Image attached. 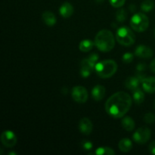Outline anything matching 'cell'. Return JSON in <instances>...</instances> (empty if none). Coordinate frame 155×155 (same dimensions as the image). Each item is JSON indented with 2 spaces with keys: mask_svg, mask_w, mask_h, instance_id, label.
Masks as SVG:
<instances>
[{
  "mask_svg": "<svg viewBox=\"0 0 155 155\" xmlns=\"http://www.w3.org/2000/svg\"><path fill=\"white\" fill-rule=\"evenodd\" d=\"M154 8V2L151 0H145L141 4V9L145 12H149Z\"/></svg>",
  "mask_w": 155,
  "mask_h": 155,
  "instance_id": "obj_23",
  "label": "cell"
},
{
  "mask_svg": "<svg viewBox=\"0 0 155 155\" xmlns=\"http://www.w3.org/2000/svg\"><path fill=\"white\" fill-rule=\"evenodd\" d=\"M154 34H155V30H154Z\"/></svg>",
  "mask_w": 155,
  "mask_h": 155,
  "instance_id": "obj_34",
  "label": "cell"
},
{
  "mask_svg": "<svg viewBox=\"0 0 155 155\" xmlns=\"http://www.w3.org/2000/svg\"><path fill=\"white\" fill-rule=\"evenodd\" d=\"M154 109H155V100H154Z\"/></svg>",
  "mask_w": 155,
  "mask_h": 155,
  "instance_id": "obj_33",
  "label": "cell"
},
{
  "mask_svg": "<svg viewBox=\"0 0 155 155\" xmlns=\"http://www.w3.org/2000/svg\"><path fill=\"white\" fill-rule=\"evenodd\" d=\"M121 125L124 130L128 132H131L135 128V121L131 117H124L121 120Z\"/></svg>",
  "mask_w": 155,
  "mask_h": 155,
  "instance_id": "obj_18",
  "label": "cell"
},
{
  "mask_svg": "<svg viewBox=\"0 0 155 155\" xmlns=\"http://www.w3.org/2000/svg\"><path fill=\"white\" fill-rule=\"evenodd\" d=\"M129 9L130 10V12H135L136 11V5L135 4H131L130 5V7H129Z\"/></svg>",
  "mask_w": 155,
  "mask_h": 155,
  "instance_id": "obj_31",
  "label": "cell"
},
{
  "mask_svg": "<svg viewBox=\"0 0 155 155\" xmlns=\"http://www.w3.org/2000/svg\"><path fill=\"white\" fill-rule=\"evenodd\" d=\"M133 101L136 104H140L145 100V93L143 91L140 89V88H137V89H134L133 91Z\"/></svg>",
  "mask_w": 155,
  "mask_h": 155,
  "instance_id": "obj_20",
  "label": "cell"
},
{
  "mask_svg": "<svg viewBox=\"0 0 155 155\" xmlns=\"http://www.w3.org/2000/svg\"><path fill=\"white\" fill-rule=\"evenodd\" d=\"M147 68L146 64L145 63H139L138 64V65L136 66V70L139 73H142L144 71H145Z\"/></svg>",
  "mask_w": 155,
  "mask_h": 155,
  "instance_id": "obj_28",
  "label": "cell"
},
{
  "mask_svg": "<svg viewBox=\"0 0 155 155\" xmlns=\"http://www.w3.org/2000/svg\"><path fill=\"white\" fill-rule=\"evenodd\" d=\"M135 55L141 58H150L153 56V50L145 45H139L135 50Z\"/></svg>",
  "mask_w": 155,
  "mask_h": 155,
  "instance_id": "obj_10",
  "label": "cell"
},
{
  "mask_svg": "<svg viewBox=\"0 0 155 155\" xmlns=\"http://www.w3.org/2000/svg\"><path fill=\"white\" fill-rule=\"evenodd\" d=\"M97 155H111L114 154L115 151L109 147H99L95 152Z\"/></svg>",
  "mask_w": 155,
  "mask_h": 155,
  "instance_id": "obj_21",
  "label": "cell"
},
{
  "mask_svg": "<svg viewBox=\"0 0 155 155\" xmlns=\"http://www.w3.org/2000/svg\"><path fill=\"white\" fill-rule=\"evenodd\" d=\"M110 5L114 8H121L125 4L126 0H109Z\"/></svg>",
  "mask_w": 155,
  "mask_h": 155,
  "instance_id": "obj_26",
  "label": "cell"
},
{
  "mask_svg": "<svg viewBox=\"0 0 155 155\" xmlns=\"http://www.w3.org/2000/svg\"><path fill=\"white\" fill-rule=\"evenodd\" d=\"M105 88L101 85H97L94 86L93 89H92V96L95 101H99L103 99L105 95Z\"/></svg>",
  "mask_w": 155,
  "mask_h": 155,
  "instance_id": "obj_14",
  "label": "cell"
},
{
  "mask_svg": "<svg viewBox=\"0 0 155 155\" xmlns=\"http://www.w3.org/2000/svg\"><path fill=\"white\" fill-rule=\"evenodd\" d=\"M98 54L95 53L91 54L87 58H84L80 62V75L83 78H87L92 74V71L95 70L96 62L98 60Z\"/></svg>",
  "mask_w": 155,
  "mask_h": 155,
  "instance_id": "obj_5",
  "label": "cell"
},
{
  "mask_svg": "<svg viewBox=\"0 0 155 155\" xmlns=\"http://www.w3.org/2000/svg\"><path fill=\"white\" fill-rule=\"evenodd\" d=\"M92 128H93L92 123L89 118L83 117L80 119V122H79V130H80V133L88 136L92 133Z\"/></svg>",
  "mask_w": 155,
  "mask_h": 155,
  "instance_id": "obj_11",
  "label": "cell"
},
{
  "mask_svg": "<svg viewBox=\"0 0 155 155\" xmlns=\"http://www.w3.org/2000/svg\"><path fill=\"white\" fill-rule=\"evenodd\" d=\"M148 149L151 154L155 155V141H153L150 143L149 146H148Z\"/></svg>",
  "mask_w": 155,
  "mask_h": 155,
  "instance_id": "obj_29",
  "label": "cell"
},
{
  "mask_svg": "<svg viewBox=\"0 0 155 155\" xmlns=\"http://www.w3.org/2000/svg\"><path fill=\"white\" fill-rule=\"evenodd\" d=\"M59 13L63 18H69L74 14V7L70 2H65L60 6Z\"/></svg>",
  "mask_w": 155,
  "mask_h": 155,
  "instance_id": "obj_13",
  "label": "cell"
},
{
  "mask_svg": "<svg viewBox=\"0 0 155 155\" xmlns=\"http://www.w3.org/2000/svg\"><path fill=\"white\" fill-rule=\"evenodd\" d=\"M81 145H82V147H83V149L86 150V151H89V150L92 149V147H93L92 142H90V141H88V140L83 141Z\"/></svg>",
  "mask_w": 155,
  "mask_h": 155,
  "instance_id": "obj_27",
  "label": "cell"
},
{
  "mask_svg": "<svg viewBox=\"0 0 155 155\" xmlns=\"http://www.w3.org/2000/svg\"><path fill=\"white\" fill-rule=\"evenodd\" d=\"M127 18V12L124 8H120L117 11L116 19L118 22L124 23Z\"/></svg>",
  "mask_w": 155,
  "mask_h": 155,
  "instance_id": "obj_22",
  "label": "cell"
},
{
  "mask_svg": "<svg viewBox=\"0 0 155 155\" xmlns=\"http://www.w3.org/2000/svg\"><path fill=\"white\" fill-rule=\"evenodd\" d=\"M95 45V42H92L90 39H83L79 44V48L83 52H88L91 51Z\"/></svg>",
  "mask_w": 155,
  "mask_h": 155,
  "instance_id": "obj_19",
  "label": "cell"
},
{
  "mask_svg": "<svg viewBox=\"0 0 155 155\" xmlns=\"http://www.w3.org/2000/svg\"><path fill=\"white\" fill-rule=\"evenodd\" d=\"M95 45L99 51L108 52L115 46V38L111 31L109 30H101L95 37Z\"/></svg>",
  "mask_w": 155,
  "mask_h": 155,
  "instance_id": "obj_2",
  "label": "cell"
},
{
  "mask_svg": "<svg viewBox=\"0 0 155 155\" xmlns=\"http://www.w3.org/2000/svg\"><path fill=\"white\" fill-rule=\"evenodd\" d=\"M122 60L124 63L130 64L133 61V54L130 52H127L123 55Z\"/></svg>",
  "mask_w": 155,
  "mask_h": 155,
  "instance_id": "obj_25",
  "label": "cell"
},
{
  "mask_svg": "<svg viewBox=\"0 0 155 155\" xmlns=\"http://www.w3.org/2000/svg\"><path fill=\"white\" fill-rule=\"evenodd\" d=\"M104 1V0H95V2H98V3H101V2H103Z\"/></svg>",
  "mask_w": 155,
  "mask_h": 155,
  "instance_id": "obj_32",
  "label": "cell"
},
{
  "mask_svg": "<svg viewBox=\"0 0 155 155\" xmlns=\"http://www.w3.org/2000/svg\"><path fill=\"white\" fill-rule=\"evenodd\" d=\"M144 121L146 124H151L155 122V114L153 113H147L144 115Z\"/></svg>",
  "mask_w": 155,
  "mask_h": 155,
  "instance_id": "obj_24",
  "label": "cell"
},
{
  "mask_svg": "<svg viewBox=\"0 0 155 155\" xmlns=\"http://www.w3.org/2000/svg\"><path fill=\"white\" fill-rule=\"evenodd\" d=\"M142 85L144 91H145L148 93H154L155 77H145V80L142 82Z\"/></svg>",
  "mask_w": 155,
  "mask_h": 155,
  "instance_id": "obj_12",
  "label": "cell"
},
{
  "mask_svg": "<svg viewBox=\"0 0 155 155\" xmlns=\"http://www.w3.org/2000/svg\"><path fill=\"white\" fill-rule=\"evenodd\" d=\"M140 83V80L138 78L137 76H135V77H129L125 81V86L126 88H127L130 90L133 91L134 89L139 87Z\"/></svg>",
  "mask_w": 155,
  "mask_h": 155,
  "instance_id": "obj_16",
  "label": "cell"
},
{
  "mask_svg": "<svg viewBox=\"0 0 155 155\" xmlns=\"http://www.w3.org/2000/svg\"><path fill=\"white\" fill-rule=\"evenodd\" d=\"M133 98L125 92L113 94L105 103V110L114 118H122L131 108Z\"/></svg>",
  "mask_w": 155,
  "mask_h": 155,
  "instance_id": "obj_1",
  "label": "cell"
},
{
  "mask_svg": "<svg viewBox=\"0 0 155 155\" xmlns=\"http://www.w3.org/2000/svg\"><path fill=\"white\" fill-rule=\"evenodd\" d=\"M42 19L43 21V22L47 26H49V27L54 26L56 24V21H57L55 15L52 12H49V11H45V12H44L42 13Z\"/></svg>",
  "mask_w": 155,
  "mask_h": 155,
  "instance_id": "obj_15",
  "label": "cell"
},
{
  "mask_svg": "<svg viewBox=\"0 0 155 155\" xmlns=\"http://www.w3.org/2000/svg\"><path fill=\"white\" fill-rule=\"evenodd\" d=\"M0 140L2 145L6 148H13L18 142V138L14 132L11 130H5L1 134Z\"/></svg>",
  "mask_w": 155,
  "mask_h": 155,
  "instance_id": "obj_9",
  "label": "cell"
},
{
  "mask_svg": "<svg viewBox=\"0 0 155 155\" xmlns=\"http://www.w3.org/2000/svg\"><path fill=\"white\" fill-rule=\"evenodd\" d=\"M95 71L97 75L101 78H110L113 77L117 71V64L110 59L102 61L96 64Z\"/></svg>",
  "mask_w": 155,
  "mask_h": 155,
  "instance_id": "obj_3",
  "label": "cell"
},
{
  "mask_svg": "<svg viewBox=\"0 0 155 155\" xmlns=\"http://www.w3.org/2000/svg\"><path fill=\"white\" fill-rule=\"evenodd\" d=\"M72 98L77 103H85L87 101L89 98V94L85 87L81 86H74L71 92Z\"/></svg>",
  "mask_w": 155,
  "mask_h": 155,
  "instance_id": "obj_8",
  "label": "cell"
},
{
  "mask_svg": "<svg viewBox=\"0 0 155 155\" xmlns=\"http://www.w3.org/2000/svg\"><path fill=\"white\" fill-rule=\"evenodd\" d=\"M151 136V131L147 127L139 128L133 133V139L136 143L139 145H144L149 141Z\"/></svg>",
  "mask_w": 155,
  "mask_h": 155,
  "instance_id": "obj_7",
  "label": "cell"
},
{
  "mask_svg": "<svg viewBox=\"0 0 155 155\" xmlns=\"http://www.w3.org/2000/svg\"><path fill=\"white\" fill-rule=\"evenodd\" d=\"M116 39L124 46H131L135 43L136 36L133 30L128 27H121L117 30Z\"/></svg>",
  "mask_w": 155,
  "mask_h": 155,
  "instance_id": "obj_4",
  "label": "cell"
},
{
  "mask_svg": "<svg viewBox=\"0 0 155 155\" xmlns=\"http://www.w3.org/2000/svg\"><path fill=\"white\" fill-rule=\"evenodd\" d=\"M118 147H119V149L122 152H129L133 148V142L128 138H124V139H122L119 142Z\"/></svg>",
  "mask_w": 155,
  "mask_h": 155,
  "instance_id": "obj_17",
  "label": "cell"
},
{
  "mask_svg": "<svg viewBox=\"0 0 155 155\" xmlns=\"http://www.w3.org/2000/svg\"><path fill=\"white\" fill-rule=\"evenodd\" d=\"M150 69H151V71H152L153 73L155 74V58L153 59V60L151 61V64H150Z\"/></svg>",
  "mask_w": 155,
  "mask_h": 155,
  "instance_id": "obj_30",
  "label": "cell"
},
{
  "mask_svg": "<svg viewBox=\"0 0 155 155\" xmlns=\"http://www.w3.org/2000/svg\"><path fill=\"white\" fill-rule=\"evenodd\" d=\"M130 26L133 30L142 33L148 29L149 26V19L143 13L135 14L130 20Z\"/></svg>",
  "mask_w": 155,
  "mask_h": 155,
  "instance_id": "obj_6",
  "label": "cell"
}]
</instances>
